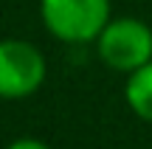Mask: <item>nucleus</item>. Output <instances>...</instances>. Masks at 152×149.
<instances>
[{"instance_id": "obj_1", "label": "nucleus", "mask_w": 152, "mask_h": 149, "mask_svg": "<svg viewBox=\"0 0 152 149\" xmlns=\"http://www.w3.org/2000/svg\"><path fill=\"white\" fill-rule=\"evenodd\" d=\"M39 17L59 42H96L110 17V0H39Z\"/></svg>"}, {"instance_id": "obj_2", "label": "nucleus", "mask_w": 152, "mask_h": 149, "mask_svg": "<svg viewBox=\"0 0 152 149\" xmlns=\"http://www.w3.org/2000/svg\"><path fill=\"white\" fill-rule=\"evenodd\" d=\"M96 54L110 71L130 76L152 62V28L138 17H115L96 37Z\"/></svg>"}, {"instance_id": "obj_3", "label": "nucleus", "mask_w": 152, "mask_h": 149, "mask_svg": "<svg viewBox=\"0 0 152 149\" xmlns=\"http://www.w3.org/2000/svg\"><path fill=\"white\" fill-rule=\"evenodd\" d=\"M45 56L26 39H0V99L20 101L34 96L45 82Z\"/></svg>"}, {"instance_id": "obj_4", "label": "nucleus", "mask_w": 152, "mask_h": 149, "mask_svg": "<svg viewBox=\"0 0 152 149\" xmlns=\"http://www.w3.org/2000/svg\"><path fill=\"white\" fill-rule=\"evenodd\" d=\"M124 99H127V107L141 121L152 124V62H147L144 68H138L127 76Z\"/></svg>"}, {"instance_id": "obj_5", "label": "nucleus", "mask_w": 152, "mask_h": 149, "mask_svg": "<svg viewBox=\"0 0 152 149\" xmlns=\"http://www.w3.org/2000/svg\"><path fill=\"white\" fill-rule=\"evenodd\" d=\"M6 149H51V146L45 144V141H39V138H17Z\"/></svg>"}]
</instances>
